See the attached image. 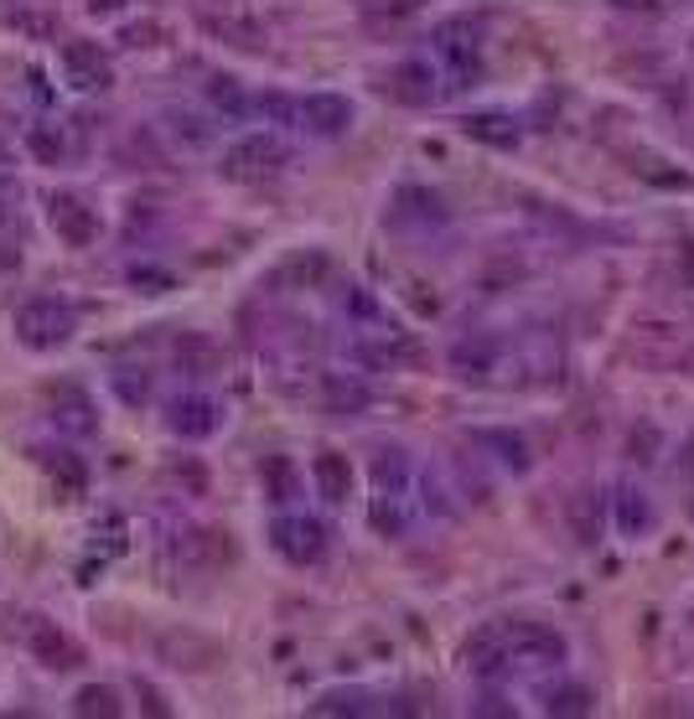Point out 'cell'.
I'll use <instances>...</instances> for the list:
<instances>
[{"instance_id": "7a4b0ae2", "label": "cell", "mask_w": 694, "mask_h": 719, "mask_svg": "<svg viewBox=\"0 0 694 719\" xmlns=\"http://www.w3.org/2000/svg\"><path fill=\"white\" fill-rule=\"evenodd\" d=\"M73 306L68 300H58V295H37V300H26L16 311V337L26 342L32 352H52L62 347L68 337H73Z\"/></svg>"}, {"instance_id": "44dd1931", "label": "cell", "mask_w": 694, "mask_h": 719, "mask_svg": "<svg viewBox=\"0 0 694 719\" xmlns=\"http://www.w3.org/2000/svg\"><path fill=\"white\" fill-rule=\"evenodd\" d=\"M208 94H213V104H219V109H228V115H249V98L238 94L234 79H219L213 89H208Z\"/></svg>"}, {"instance_id": "8fae6325", "label": "cell", "mask_w": 694, "mask_h": 719, "mask_svg": "<svg viewBox=\"0 0 694 719\" xmlns=\"http://www.w3.org/2000/svg\"><path fill=\"white\" fill-rule=\"evenodd\" d=\"M389 94L399 98V104H431L436 98V73H431V62H399L395 73H389Z\"/></svg>"}, {"instance_id": "d6986e66", "label": "cell", "mask_w": 694, "mask_h": 719, "mask_svg": "<svg viewBox=\"0 0 694 719\" xmlns=\"http://www.w3.org/2000/svg\"><path fill=\"white\" fill-rule=\"evenodd\" d=\"M52 420H62V429H73V435H89V429H94V420H89V399H83V393H68Z\"/></svg>"}, {"instance_id": "8992f818", "label": "cell", "mask_w": 694, "mask_h": 719, "mask_svg": "<svg viewBox=\"0 0 694 719\" xmlns=\"http://www.w3.org/2000/svg\"><path fill=\"white\" fill-rule=\"evenodd\" d=\"M436 52L451 62V73H457V79H477V73H482L472 21H440V26H436Z\"/></svg>"}, {"instance_id": "9c48e42d", "label": "cell", "mask_w": 694, "mask_h": 719, "mask_svg": "<svg viewBox=\"0 0 694 719\" xmlns=\"http://www.w3.org/2000/svg\"><path fill=\"white\" fill-rule=\"evenodd\" d=\"M62 73L73 89H109V58L99 42H62Z\"/></svg>"}, {"instance_id": "6da1fadb", "label": "cell", "mask_w": 694, "mask_h": 719, "mask_svg": "<svg viewBox=\"0 0 694 719\" xmlns=\"http://www.w3.org/2000/svg\"><path fill=\"white\" fill-rule=\"evenodd\" d=\"M415 467L404 461V450H384L374 461V507L368 518L384 539H404L415 523Z\"/></svg>"}, {"instance_id": "30bf717a", "label": "cell", "mask_w": 694, "mask_h": 719, "mask_svg": "<svg viewBox=\"0 0 694 719\" xmlns=\"http://www.w3.org/2000/svg\"><path fill=\"white\" fill-rule=\"evenodd\" d=\"M26 647H32V652H37L47 668H58V673H62V668H79V647L62 637L52 622H42V616H32V622H26Z\"/></svg>"}, {"instance_id": "4316f807", "label": "cell", "mask_w": 694, "mask_h": 719, "mask_svg": "<svg viewBox=\"0 0 694 719\" xmlns=\"http://www.w3.org/2000/svg\"><path fill=\"white\" fill-rule=\"evenodd\" d=\"M616 5H633V11L643 5V11H654V0H616Z\"/></svg>"}, {"instance_id": "603a6c76", "label": "cell", "mask_w": 694, "mask_h": 719, "mask_svg": "<svg viewBox=\"0 0 694 719\" xmlns=\"http://www.w3.org/2000/svg\"><path fill=\"white\" fill-rule=\"evenodd\" d=\"M654 523V512H648V503H622V533H637V528Z\"/></svg>"}, {"instance_id": "52a82bcc", "label": "cell", "mask_w": 694, "mask_h": 719, "mask_svg": "<svg viewBox=\"0 0 694 719\" xmlns=\"http://www.w3.org/2000/svg\"><path fill=\"white\" fill-rule=\"evenodd\" d=\"M296 125L311 135H342L353 125V104L338 94H306L296 98Z\"/></svg>"}, {"instance_id": "ac0fdd59", "label": "cell", "mask_w": 694, "mask_h": 719, "mask_svg": "<svg viewBox=\"0 0 694 719\" xmlns=\"http://www.w3.org/2000/svg\"><path fill=\"white\" fill-rule=\"evenodd\" d=\"M544 709H550V715H591V709H596V699H591V688H580V683H571V688H555Z\"/></svg>"}, {"instance_id": "5bb4252c", "label": "cell", "mask_w": 694, "mask_h": 719, "mask_svg": "<svg viewBox=\"0 0 694 719\" xmlns=\"http://www.w3.org/2000/svg\"><path fill=\"white\" fill-rule=\"evenodd\" d=\"M172 429L187 435V440L213 435V429H219V404H213V399H177V404H172Z\"/></svg>"}, {"instance_id": "3957f363", "label": "cell", "mask_w": 694, "mask_h": 719, "mask_svg": "<svg viewBox=\"0 0 694 719\" xmlns=\"http://www.w3.org/2000/svg\"><path fill=\"white\" fill-rule=\"evenodd\" d=\"M497 637H503V652H508V668H550V662L565 658V637L550 632V626L539 622H514V626H497Z\"/></svg>"}, {"instance_id": "9a60e30c", "label": "cell", "mask_w": 694, "mask_h": 719, "mask_svg": "<svg viewBox=\"0 0 694 719\" xmlns=\"http://www.w3.org/2000/svg\"><path fill=\"white\" fill-rule=\"evenodd\" d=\"M461 130L472 140H482V145H497V151H514L518 145V125L508 115H472Z\"/></svg>"}, {"instance_id": "d4e9b609", "label": "cell", "mask_w": 694, "mask_h": 719, "mask_svg": "<svg viewBox=\"0 0 694 719\" xmlns=\"http://www.w3.org/2000/svg\"><path fill=\"white\" fill-rule=\"evenodd\" d=\"M11 223H16V208H11V197L0 192V228H11Z\"/></svg>"}, {"instance_id": "cb8c5ba5", "label": "cell", "mask_w": 694, "mask_h": 719, "mask_svg": "<svg viewBox=\"0 0 694 719\" xmlns=\"http://www.w3.org/2000/svg\"><path fill=\"white\" fill-rule=\"evenodd\" d=\"M32 145H37V156H47V161L62 156V140H52L47 130H37V135H32Z\"/></svg>"}, {"instance_id": "7402d4cb", "label": "cell", "mask_w": 694, "mask_h": 719, "mask_svg": "<svg viewBox=\"0 0 694 719\" xmlns=\"http://www.w3.org/2000/svg\"><path fill=\"white\" fill-rule=\"evenodd\" d=\"M327 393H332V404H338V409H363V404H368V389H357V384H342L338 373L327 378Z\"/></svg>"}, {"instance_id": "2e32d148", "label": "cell", "mask_w": 694, "mask_h": 719, "mask_svg": "<svg viewBox=\"0 0 694 719\" xmlns=\"http://www.w3.org/2000/svg\"><path fill=\"white\" fill-rule=\"evenodd\" d=\"M259 476H264V492H270V503H291V492H296V467H291L285 456H270Z\"/></svg>"}, {"instance_id": "484cf974", "label": "cell", "mask_w": 694, "mask_h": 719, "mask_svg": "<svg viewBox=\"0 0 694 719\" xmlns=\"http://www.w3.org/2000/svg\"><path fill=\"white\" fill-rule=\"evenodd\" d=\"M125 0H89V11H99V16H115Z\"/></svg>"}, {"instance_id": "e0dca14e", "label": "cell", "mask_w": 694, "mask_h": 719, "mask_svg": "<svg viewBox=\"0 0 694 719\" xmlns=\"http://www.w3.org/2000/svg\"><path fill=\"white\" fill-rule=\"evenodd\" d=\"M477 440H482V446H493V450H503V456H497L503 467H514V471L529 467V446H524L518 435H508V429H482Z\"/></svg>"}, {"instance_id": "4fadbf2b", "label": "cell", "mask_w": 694, "mask_h": 719, "mask_svg": "<svg viewBox=\"0 0 694 719\" xmlns=\"http://www.w3.org/2000/svg\"><path fill=\"white\" fill-rule=\"evenodd\" d=\"M311 476H317L321 503H348V486H353V467H348V456H338V450H321L317 461H311Z\"/></svg>"}, {"instance_id": "ffe728a7", "label": "cell", "mask_w": 694, "mask_h": 719, "mask_svg": "<svg viewBox=\"0 0 694 719\" xmlns=\"http://www.w3.org/2000/svg\"><path fill=\"white\" fill-rule=\"evenodd\" d=\"M73 709L79 715H119V699H115V688H79Z\"/></svg>"}, {"instance_id": "7c38bea8", "label": "cell", "mask_w": 694, "mask_h": 719, "mask_svg": "<svg viewBox=\"0 0 694 719\" xmlns=\"http://www.w3.org/2000/svg\"><path fill=\"white\" fill-rule=\"evenodd\" d=\"M451 368L467 378V384H487L497 368V342L493 337H472V342H457L451 352Z\"/></svg>"}, {"instance_id": "ba28073f", "label": "cell", "mask_w": 694, "mask_h": 719, "mask_svg": "<svg viewBox=\"0 0 694 719\" xmlns=\"http://www.w3.org/2000/svg\"><path fill=\"white\" fill-rule=\"evenodd\" d=\"M47 217H52V234H58L62 244H73V249L99 238V213H94L89 202H79V197H52V213Z\"/></svg>"}, {"instance_id": "5b68a950", "label": "cell", "mask_w": 694, "mask_h": 719, "mask_svg": "<svg viewBox=\"0 0 694 719\" xmlns=\"http://www.w3.org/2000/svg\"><path fill=\"white\" fill-rule=\"evenodd\" d=\"M270 544H275L280 559L291 564H317L327 554V528L317 518H275L270 528Z\"/></svg>"}, {"instance_id": "277c9868", "label": "cell", "mask_w": 694, "mask_h": 719, "mask_svg": "<svg viewBox=\"0 0 694 719\" xmlns=\"http://www.w3.org/2000/svg\"><path fill=\"white\" fill-rule=\"evenodd\" d=\"M285 166V145H275L270 135H249L238 140V145H228L223 151V176H234V181H255V176H270Z\"/></svg>"}]
</instances>
